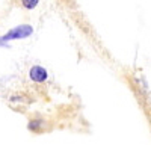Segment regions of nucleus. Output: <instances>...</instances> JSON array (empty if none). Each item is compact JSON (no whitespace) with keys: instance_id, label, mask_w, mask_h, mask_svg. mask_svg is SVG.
<instances>
[{"instance_id":"20e7f679","label":"nucleus","mask_w":151,"mask_h":145,"mask_svg":"<svg viewBox=\"0 0 151 145\" xmlns=\"http://www.w3.org/2000/svg\"><path fill=\"white\" fill-rule=\"evenodd\" d=\"M40 126H41V121H30V124L27 127H29V130H35V128H38Z\"/></svg>"},{"instance_id":"f257e3e1","label":"nucleus","mask_w":151,"mask_h":145,"mask_svg":"<svg viewBox=\"0 0 151 145\" xmlns=\"http://www.w3.org/2000/svg\"><path fill=\"white\" fill-rule=\"evenodd\" d=\"M33 33V27L30 24H20L17 27H12L8 33H5L3 36H0V47H6L9 41L12 39H23V38H27Z\"/></svg>"},{"instance_id":"7ed1b4c3","label":"nucleus","mask_w":151,"mask_h":145,"mask_svg":"<svg viewBox=\"0 0 151 145\" xmlns=\"http://www.w3.org/2000/svg\"><path fill=\"white\" fill-rule=\"evenodd\" d=\"M38 3H40L38 0H23L24 8H27V9H33V8H36Z\"/></svg>"},{"instance_id":"f03ea898","label":"nucleus","mask_w":151,"mask_h":145,"mask_svg":"<svg viewBox=\"0 0 151 145\" xmlns=\"http://www.w3.org/2000/svg\"><path fill=\"white\" fill-rule=\"evenodd\" d=\"M29 77H30L33 82H36V83H42V82L47 80L48 72H47V70H45L44 67L35 65V67H32L30 71H29Z\"/></svg>"}]
</instances>
